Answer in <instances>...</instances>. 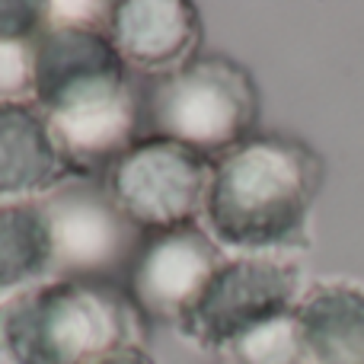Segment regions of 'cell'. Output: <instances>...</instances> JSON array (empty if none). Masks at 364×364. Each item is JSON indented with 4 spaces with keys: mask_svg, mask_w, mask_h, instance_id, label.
Masks as SVG:
<instances>
[{
    "mask_svg": "<svg viewBox=\"0 0 364 364\" xmlns=\"http://www.w3.org/2000/svg\"><path fill=\"white\" fill-rule=\"evenodd\" d=\"M323 186V157L297 138L252 134L214 160L205 230L243 256H275L307 243V220Z\"/></svg>",
    "mask_w": 364,
    "mask_h": 364,
    "instance_id": "2",
    "label": "cell"
},
{
    "mask_svg": "<svg viewBox=\"0 0 364 364\" xmlns=\"http://www.w3.org/2000/svg\"><path fill=\"white\" fill-rule=\"evenodd\" d=\"M45 4L0 0V42H36L42 32Z\"/></svg>",
    "mask_w": 364,
    "mask_h": 364,
    "instance_id": "15",
    "label": "cell"
},
{
    "mask_svg": "<svg viewBox=\"0 0 364 364\" xmlns=\"http://www.w3.org/2000/svg\"><path fill=\"white\" fill-rule=\"evenodd\" d=\"M32 48L36 42H0V102L32 93Z\"/></svg>",
    "mask_w": 364,
    "mask_h": 364,
    "instance_id": "14",
    "label": "cell"
},
{
    "mask_svg": "<svg viewBox=\"0 0 364 364\" xmlns=\"http://www.w3.org/2000/svg\"><path fill=\"white\" fill-rule=\"evenodd\" d=\"M32 102L77 179L106 173L141 138V93L102 26L48 23L38 32Z\"/></svg>",
    "mask_w": 364,
    "mask_h": 364,
    "instance_id": "1",
    "label": "cell"
},
{
    "mask_svg": "<svg viewBox=\"0 0 364 364\" xmlns=\"http://www.w3.org/2000/svg\"><path fill=\"white\" fill-rule=\"evenodd\" d=\"M220 262V246L198 224L144 233L122 288L144 323L176 326Z\"/></svg>",
    "mask_w": 364,
    "mask_h": 364,
    "instance_id": "8",
    "label": "cell"
},
{
    "mask_svg": "<svg viewBox=\"0 0 364 364\" xmlns=\"http://www.w3.org/2000/svg\"><path fill=\"white\" fill-rule=\"evenodd\" d=\"M141 323L122 282L45 278L0 301V364H90L141 346Z\"/></svg>",
    "mask_w": 364,
    "mask_h": 364,
    "instance_id": "3",
    "label": "cell"
},
{
    "mask_svg": "<svg viewBox=\"0 0 364 364\" xmlns=\"http://www.w3.org/2000/svg\"><path fill=\"white\" fill-rule=\"evenodd\" d=\"M77 179L32 100L0 102V201L45 198Z\"/></svg>",
    "mask_w": 364,
    "mask_h": 364,
    "instance_id": "10",
    "label": "cell"
},
{
    "mask_svg": "<svg viewBox=\"0 0 364 364\" xmlns=\"http://www.w3.org/2000/svg\"><path fill=\"white\" fill-rule=\"evenodd\" d=\"M256 122V80L224 55H195L141 93V138L179 141L211 160L252 138Z\"/></svg>",
    "mask_w": 364,
    "mask_h": 364,
    "instance_id": "4",
    "label": "cell"
},
{
    "mask_svg": "<svg viewBox=\"0 0 364 364\" xmlns=\"http://www.w3.org/2000/svg\"><path fill=\"white\" fill-rule=\"evenodd\" d=\"M294 314L307 364H364V288L314 284Z\"/></svg>",
    "mask_w": 364,
    "mask_h": 364,
    "instance_id": "11",
    "label": "cell"
},
{
    "mask_svg": "<svg viewBox=\"0 0 364 364\" xmlns=\"http://www.w3.org/2000/svg\"><path fill=\"white\" fill-rule=\"evenodd\" d=\"M38 201L51 233L48 278H80V282L125 278L144 233L115 208L102 182L70 179Z\"/></svg>",
    "mask_w": 364,
    "mask_h": 364,
    "instance_id": "7",
    "label": "cell"
},
{
    "mask_svg": "<svg viewBox=\"0 0 364 364\" xmlns=\"http://www.w3.org/2000/svg\"><path fill=\"white\" fill-rule=\"evenodd\" d=\"M90 364H157V361H154L151 352H144L141 346H122V348H115V352L102 355V358H96Z\"/></svg>",
    "mask_w": 364,
    "mask_h": 364,
    "instance_id": "16",
    "label": "cell"
},
{
    "mask_svg": "<svg viewBox=\"0 0 364 364\" xmlns=\"http://www.w3.org/2000/svg\"><path fill=\"white\" fill-rule=\"evenodd\" d=\"M211 170V157L179 141L138 138L102 173V186L141 233H164L205 214Z\"/></svg>",
    "mask_w": 364,
    "mask_h": 364,
    "instance_id": "5",
    "label": "cell"
},
{
    "mask_svg": "<svg viewBox=\"0 0 364 364\" xmlns=\"http://www.w3.org/2000/svg\"><path fill=\"white\" fill-rule=\"evenodd\" d=\"M220 355L230 364H307L294 310L243 333Z\"/></svg>",
    "mask_w": 364,
    "mask_h": 364,
    "instance_id": "13",
    "label": "cell"
},
{
    "mask_svg": "<svg viewBox=\"0 0 364 364\" xmlns=\"http://www.w3.org/2000/svg\"><path fill=\"white\" fill-rule=\"evenodd\" d=\"M106 36L128 70L154 80L195 58L201 42V16L188 0H119L109 4Z\"/></svg>",
    "mask_w": 364,
    "mask_h": 364,
    "instance_id": "9",
    "label": "cell"
},
{
    "mask_svg": "<svg viewBox=\"0 0 364 364\" xmlns=\"http://www.w3.org/2000/svg\"><path fill=\"white\" fill-rule=\"evenodd\" d=\"M51 272V233L38 198L0 201V291L45 282Z\"/></svg>",
    "mask_w": 364,
    "mask_h": 364,
    "instance_id": "12",
    "label": "cell"
},
{
    "mask_svg": "<svg viewBox=\"0 0 364 364\" xmlns=\"http://www.w3.org/2000/svg\"><path fill=\"white\" fill-rule=\"evenodd\" d=\"M301 301V269L282 256L224 259L176 323L201 352H224L243 333L291 314Z\"/></svg>",
    "mask_w": 364,
    "mask_h": 364,
    "instance_id": "6",
    "label": "cell"
}]
</instances>
